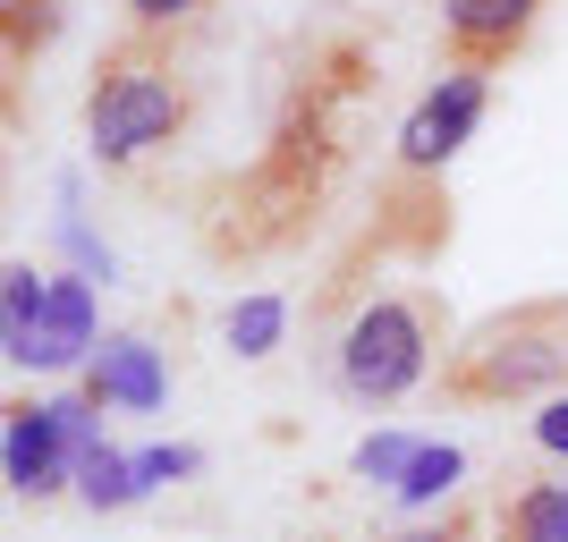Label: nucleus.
<instances>
[{
    "label": "nucleus",
    "mask_w": 568,
    "mask_h": 542,
    "mask_svg": "<svg viewBox=\"0 0 568 542\" xmlns=\"http://www.w3.org/2000/svg\"><path fill=\"white\" fill-rule=\"evenodd\" d=\"M195 111L187 69L170 60L162 34H119L94 69V94H85V136H94L102 162H144L153 144H170Z\"/></svg>",
    "instance_id": "obj_1"
},
{
    "label": "nucleus",
    "mask_w": 568,
    "mask_h": 542,
    "mask_svg": "<svg viewBox=\"0 0 568 542\" xmlns=\"http://www.w3.org/2000/svg\"><path fill=\"white\" fill-rule=\"evenodd\" d=\"M568 381V297L544 306L493 314L467 348L442 365V390L467 407H500V399H535V390H560Z\"/></svg>",
    "instance_id": "obj_2"
},
{
    "label": "nucleus",
    "mask_w": 568,
    "mask_h": 542,
    "mask_svg": "<svg viewBox=\"0 0 568 542\" xmlns=\"http://www.w3.org/2000/svg\"><path fill=\"white\" fill-rule=\"evenodd\" d=\"M425 365H433V306L425 297H374V306L348 323V339H339V381H348V399H365V407L416 390Z\"/></svg>",
    "instance_id": "obj_3"
},
{
    "label": "nucleus",
    "mask_w": 568,
    "mask_h": 542,
    "mask_svg": "<svg viewBox=\"0 0 568 542\" xmlns=\"http://www.w3.org/2000/svg\"><path fill=\"white\" fill-rule=\"evenodd\" d=\"M475 119H484V76H475V69H450L425 102H416V111H407V127H399V170H442L458 144L475 136Z\"/></svg>",
    "instance_id": "obj_4"
},
{
    "label": "nucleus",
    "mask_w": 568,
    "mask_h": 542,
    "mask_svg": "<svg viewBox=\"0 0 568 542\" xmlns=\"http://www.w3.org/2000/svg\"><path fill=\"white\" fill-rule=\"evenodd\" d=\"M535 9H544V0H442V43H450V69L493 76L500 60L535 34Z\"/></svg>",
    "instance_id": "obj_5"
},
{
    "label": "nucleus",
    "mask_w": 568,
    "mask_h": 542,
    "mask_svg": "<svg viewBox=\"0 0 568 542\" xmlns=\"http://www.w3.org/2000/svg\"><path fill=\"white\" fill-rule=\"evenodd\" d=\"M77 483V449H69V425L60 407H34L18 399L9 407V492L18 500H51Z\"/></svg>",
    "instance_id": "obj_6"
},
{
    "label": "nucleus",
    "mask_w": 568,
    "mask_h": 542,
    "mask_svg": "<svg viewBox=\"0 0 568 542\" xmlns=\"http://www.w3.org/2000/svg\"><path fill=\"white\" fill-rule=\"evenodd\" d=\"M85 399L94 407H128V416H153V407L170 399L162 348H144V339H102L94 365H85Z\"/></svg>",
    "instance_id": "obj_7"
},
{
    "label": "nucleus",
    "mask_w": 568,
    "mask_h": 542,
    "mask_svg": "<svg viewBox=\"0 0 568 542\" xmlns=\"http://www.w3.org/2000/svg\"><path fill=\"white\" fill-rule=\"evenodd\" d=\"M43 323H51V280L34 263H9L0 272V348H9V365H43Z\"/></svg>",
    "instance_id": "obj_8"
},
{
    "label": "nucleus",
    "mask_w": 568,
    "mask_h": 542,
    "mask_svg": "<svg viewBox=\"0 0 568 542\" xmlns=\"http://www.w3.org/2000/svg\"><path fill=\"white\" fill-rule=\"evenodd\" d=\"M94 280H51V323H43V365H94Z\"/></svg>",
    "instance_id": "obj_9"
},
{
    "label": "nucleus",
    "mask_w": 568,
    "mask_h": 542,
    "mask_svg": "<svg viewBox=\"0 0 568 542\" xmlns=\"http://www.w3.org/2000/svg\"><path fill=\"white\" fill-rule=\"evenodd\" d=\"M493 542H568V483H526V492H509Z\"/></svg>",
    "instance_id": "obj_10"
},
{
    "label": "nucleus",
    "mask_w": 568,
    "mask_h": 542,
    "mask_svg": "<svg viewBox=\"0 0 568 542\" xmlns=\"http://www.w3.org/2000/svg\"><path fill=\"white\" fill-rule=\"evenodd\" d=\"M77 492L94 500V509H128V500L144 492L136 483V458H119V449H77Z\"/></svg>",
    "instance_id": "obj_11"
},
{
    "label": "nucleus",
    "mask_w": 568,
    "mask_h": 542,
    "mask_svg": "<svg viewBox=\"0 0 568 542\" xmlns=\"http://www.w3.org/2000/svg\"><path fill=\"white\" fill-rule=\"evenodd\" d=\"M281 323H288V306H281V297H246V306L230 314V348H237V356H272Z\"/></svg>",
    "instance_id": "obj_12"
},
{
    "label": "nucleus",
    "mask_w": 568,
    "mask_h": 542,
    "mask_svg": "<svg viewBox=\"0 0 568 542\" xmlns=\"http://www.w3.org/2000/svg\"><path fill=\"white\" fill-rule=\"evenodd\" d=\"M450 483H458V449L425 441L416 458H407V474H399V500H442Z\"/></svg>",
    "instance_id": "obj_13"
},
{
    "label": "nucleus",
    "mask_w": 568,
    "mask_h": 542,
    "mask_svg": "<svg viewBox=\"0 0 568 542\" xmlns=\"http://www.w3.org/2000/svg\"><path fill=\"white\" fill-rule=\"evenodd\" d=\"M195 9H204V0H128V25H136V34H162V43H170V25H187Z\"/></svg>",
    "instance_id": "obj_14"
},
{
    "label": "nucleus",
    "mask_w": 568,
    "mask_h": 542,
    "mask_svg": "<svg viewBox=\"0 0 568 542\" xmlns=\"http://www.w3.org/2000/svg\"><path fill=\"white\" fill-rule=\"evenodd\" d=\"M407 458H416V449H407L399 432H374V441L356 449V474H382V483H399V474H407Z\"/></svg>",
    "instance_id": "obj_15"
},
{
    "label": "nucleus",
    "mask_w": 568,
    "mask_h": 542,
    "mask_svg": "<svg viewBox=\"0 0 568 542\" xmlns=\"http://www.w3.org/2000/svg\"><path fill=\"white\" fill-rule=\"evenodd\" d=\"M204 458L195 449H136V483L153 492V483H179V474H195Z\"/></svg>",
    "instance_id": "obj_16"
},
{
    "label": "nucleus",
    "mask_w": 568,
    "mask_h": 542,
    "mask_svg": "<svg viewBox=\"0 0 568 542\" xmlns=\"http://www.w3.org/2000/svg\"><path fill=\"white\" fill-rule=\"evenodd\" d=\"M535 441H544L551 458H568V399H551L544 416H535Z\"/></svg>",
    "instance_id": "obj_17"
},
{
    "label": "nucleus",
    "mask_w": 568,
    "mask_h": 542,
    "mask_svg": "<svg viewBox=\"0 0 568 542\" xmlns=\"http://www.w3.org/2000/svg\"><path fill=\"white\" fill-rule=\"evenodd\" d=\"M399 542H475V518H467V509H450L442 525H416V534H399Z\"/></svg>",
    "instance_id": "obj_18"
}]
</instances>
